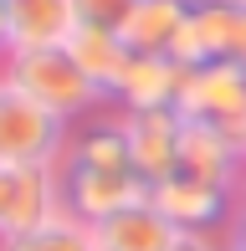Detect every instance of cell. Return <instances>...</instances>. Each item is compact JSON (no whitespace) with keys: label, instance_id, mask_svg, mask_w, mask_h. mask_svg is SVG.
Wrapping results in <instances>:
<instances>
[{"label":"cell","instance_id":"cell-1","mask_svg":"<svg viewBox=\"0 0 246 251\" xmlns=\"http://www.w3.org/2000/svg\"><path fill=\"white\" fill-rule=\"evenodd\" d=\"M57 190H62V210L77 215L82 226H98L103 215H113V210L149 195L144 179L128 164L118 108H103L98 118L72 128V139H67V149L57 159Z\"/></svg>","mask_w":246,"mask_h":251},{"label":"cell","instance_id":"cell-2","mask_svg":"<svg viewBox=\"0 0 246 251\" xmlns=\"http://www.w3.org/2000/svg\"><path fill=\"white\" fill-rule=\"evenodd\" d=\"M0 82H10L16 93H26L31 102L51 113L62 123H87L103 108H113L108 93L72 62L67 47H36V51H5L0 56Z\"/></svg>","mask_w":246,"mask_h":251},{"label":"cell","instance_id":"cell-3","mask_svg":"<svg viewBox=\"0 0 246 251\" xmlns=\"http://www.w3.org/2000/svg\"><path fill=\"white\" fill-rule=\"evenodd\" d=\"M174 113H180L185 123L216 128L221 139H231L246 154V67H236V62L190 67Z\"/></svg>","mask_w":246,"mask_h":251},{"label":"cell","instance_id":"cell-4","mask_svg":"<svg viewBox=\"0 0 246 251\" xmlns=\"http://www.w3.org/2000/svg\"><path fill=\"white\" fill-rule=\"evenodd\" d=\"M72 123L51 118L41 102L0 82V169H57Z\"/></svg>","mask_w":246,"mask_h":251},{"label":"cell","instance_id":"cell-5","mask_svg":"<svg viewBox=\"0 0 246 251\" xmlns=\"http://www.w3.org/2000/svg\"><path fill=\"white\" fill-rule=\"evenodd\" d=\"M185 62L174 56H144V51H128L108 87V102L118 113H159V108H174L180 102V87H185Z\"/></svg>","mask_w":246,"mask_h":251},{"label":"cell","instance_id":"cell-6","mask_svg":"<svg viewBox=\"0 0 246 251\" xmlns=\"http://www.w3.org/2000/svg\"><path fill=\"white\" fill-rule=\"evenodd\" d=\"M180 128L185 118L174 108L159 113H123V144H128V164L144 179V190L164 185L180 169Z\"/></svg>","mask_w":246,"mask_h":251},{"label":"cell","instance_id":"cell-7","mask_svg":"<svg viewBox=\"0 0 246 251\" xmlns=\"http://www.w3.org/2000/svg\"><path fill=\"white\" fill-rule=\"evenodd\" d=\"M149 200L174 231H226L231 215H236V195L231 190L200 185L190 175H170L164 185L149 190Z\"/></svg>","mask_w":246,"mask_h":251},{"label":"cell","instance_id":"cell-8","mask_svg":"<svg viewBox=\"0 0 246 251\" xmlns=\"http://www.w3.org/2000/svg\"><path fill=\"white\" fill-rule=\"evenodd\" d=\"M62 215L57 169H0V241Z\"/></svg>","mask_w":246,"mask_h":251},{"label":"cell","instance_id":"cell-9","mask_svg":"<svg viewBox=\"0 0 246 251\" xmlns=\"http://www.w3.org/2000/svg\"><path fill=\"white\" fill-rule=\"evenodd\" d=\"M236 31H241V5H231V0H190V16L180 26V41H174V62H185V67L231 62Z\"/></svg>","mask_w":246,"mask_h":251},{"label":"cell","instance_id":"cell-10","mask_svg":"<svg viewBox=\"0 0 246 251\" xmlns=\"http://www.w3.org/2000/svg\"><path fill=\"white\" fill-rule=\"evenodd\" d=\"M174 175H190L200 185H216L236 195L241 175H246V154L231 139H221L216 128H200V123H185L180 128V169Z\"/></svg>","mask_w":246,"mask_h":251},{"label":"cell","instance_id":"cell-11","mask_svg":"<svg viewBox=\"0 0 246 251\" xmlns=\"http://www.w3.org/2000/svg\"><path fill=\"white\" fill-rule=\"evenodd\" d=\"M174 236H180V231L154 210L149 195L133 200V205H123V210H113V215H103V221L93 226L98 251H170Z\"/></svg>","mask_w":246,"mask_h":251},{"label":"cell","instance_id":"cell-12","mask_svg":"<svg viewBox=\"0 0 246 251\" xmlns=\"http://www.w3.org/2000/svg\"><path fill=\"white\" fill-rule=\"evenodd\" d=\"M72 26V0H5V51L62 47Z\"/></svg>","mask_w":246,"mask_h":251},{"label":"cell","instance_id":"cell-13","mask_svg":"<svg viewBox=\"0 0 246 251\" xmlns=\"http://www.w3.org/2000/svg\"><path fill=\"white\" fill-rule=\"evenodd\" d=\"M185 16H190V0H133V10L123 16L118 36H123L128 51L174 56V41H180Z\"/></svg>","mask_w":246,"mask_h":251},{"label":"cell","instance_id":"cell-14","mask_svg":"<svg viewBox=\"0 0 246 251\" xmlns=\"http://www.w3.org/2000/svg\"><path fill=\"white\" fill-rule=\"evenodd\" d=\"M67 51H72V62L82 67L87 77H93L98 87H113V77H118V67H123V56H128V47H123V36L118 31H98V26H72V36L62 41Z\"/></svg>","mask_w":246,"mask_h":251},{"label":"cell","instance_id":"cell-15","mask_svg":"<svg viewBox=\"0 0 246 251\" xmlns=\"http://www.w3.org/2000/svg\"><path fill=\"white\" fill-rule=\"evenodd\" d=\"M0 251H98V241H93V226H82L77 215L62 210V215H51L47 226H36L26 236H5Z\"/></svg>","mask_w":246,"mask_h":251},{"label":"cell","instance_id":"cell-16","mask_svg":"<svg viewBox=\"0 0 246 251\" xmlns=\"http://www.w3.org/2000/svg\"><path fill=\"white\" fill-rule=\"evenodd\" d=\"M128 10H133V0H72L77 26H98V31H118Z\"/></svg>","mask_w":246,"mask_h":251},{"label":"cell","instance_id":"cell-17","mask_svg":"<svg viewBox=\"0 0 246 251\" xmlns=\"http://www.w3.org/2000/svg\"><path fill=\"white\" fill-rule=\"evenodd\" d=\"M170 251H231V236L226 231H180Z\"/></svg>","mask_w":246,"mask_h":251},{"label":"cell","instance_id":"cell-18","mask_svg":"<svg viewBox=\"0 0 246 251\" xmlns=\"http://www.w3.org/2000/svg\"><path fill=\"white\" fill-rule=\"evenodd\" d=\"M226 236H231V246L246 251V175H241V185H236V215H231Z\"/></svg>","mask_w":246,"mask_h":251},{"label":"cell","instance_id":"cell-19","mask_svg":"<svg viewBox=\"0 0 246 251\" xmlns=\"http://www.w3.org/2000/svg\"><path fill=\"white\" fill-rule=\"evenodd\" d=\"M0 56H5V0H0Z\"/></svg>","mask_w":246,"mask_h":251},{"label":"cell","instance_id":"cell-20","mask_svg":"<svg viewBox=\"0 0 246 251\" xmlns=\"http://www.w3.org/2000/svg\"><path fill=\"white\" fill-rule=\"evenodd\" d=\"M231 5H241V10H246V0H231Z\"/></svg>","mask_w":246,"mask_h":251},{"label":"cell","instance_id":"cell-21","mask_svg":"<svg viewBox=\"0 0 246 251\" xmlns=\"http://www.w3.org/2000/svg\"><path fill=\"white\" fill-rule=\"evenodd\" d=\"M231 251H241V246H231Z\"/></svg>","mask_w":246,"mask_h":251}]
</instances>
